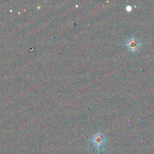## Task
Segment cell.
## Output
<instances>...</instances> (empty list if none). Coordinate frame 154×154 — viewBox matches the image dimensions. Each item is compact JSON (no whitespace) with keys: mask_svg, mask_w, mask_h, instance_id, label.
<instances>
[{"mask_svg":"<svg viewBox=\"0 0 154 154\" xmlns=\"http://www.w3.org/2000/svg\"><path fill=\"white\" fill-rule=\"evenodd\" d=\"M90 141L93 143V145L97 148V150L99 152H102L103 146L105 145V142H106V138H105V136L102 133L98 132V133L95 134L93 135Z\"/></svg>","mask_w":154,"mask_h":154,"instance_id":"6da1fadb","label":"cell"},{"mask_svg":"<svg viewBox=\"0 0 154 154\" xmlns=\"http://www.w3.org/2000/svg\"><path fill=\"white\" fill-rule=\"evenodd\" d=\"M140 46H141V43H140L139 40L135 38H131L126 43V47L127 48V49L132 52H135L138 51Z\"/></svg>","mask_w":154,"mask_h":154,"instance_id":"7a4b0ae2","label":"cell"},{"mask_svg":"<svg viewBox=\"0 0 154 154\" xmlns=\"http://www.w3.org/2000/svg\"><path fill=\"white\" fill-rule=\"evenodd\" d=\"M126 11H130L132 10V7H131L130 5H127V6H126Z\"/></svg>","mask_w":154,"mask_h":154,"instance_id":"3957f363","label":"cell"}]
</instances>
